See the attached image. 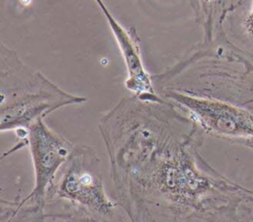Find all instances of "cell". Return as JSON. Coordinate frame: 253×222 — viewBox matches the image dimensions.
Listing matches in <instances>:
<instances>
[{
    "instance_id": "cell-1",
    "label": "cell",
    "mask_w": 253,
    "mask_h": 222,
    "mask_svg": "<svg viewBox=\"0 0 253 222\" xmlns=\"http://www.w3.org/2000/svg\"><path fill=\"white\" fill-rule=\"evenodd\" d=\"M99 129L129 222H253V190L204 159L205 133L173 102L123 98Z\"/></svg>"
},
{
    "instance_id": "cell-2",
    "label": "cell",
    "mask_w": 253,
    "mask_h": 222,
    "mask_svg": "<svg viewBox=\"0 0 253 222\" xmlns=\"http://www.w3.org/2000/svg\"><path fill=\"white\" fill-rule=\"evenodd\" d=\"M0 130L14 131L26 144L28 129L54 111L87 101L70 94L25 63L5 44L0 47Z\"/></svg>"
},
{
    "instance_id": "cell-3",
    "label": "cell",
    "mask_w": 253,
    "mask_h": 222,
    "mask_svg": "<svg viewBox=\"0 0 253 222\" xmlns=\"http://www.w3.org/2000/svg\"><path fill=\"white\" fill-rule=\"evenodd\" d=\"M46 200H55L102 222H129L108 194L100 159L88 145L76 144L48 189Z\"/></svg>"
},
{
    "instance_id": "cell-4",
    "label": "cell",
    "mask_w": 253,
    "mask_h": 222,
    "mask_svg": "<svg viewBox=\"0 0 253 222\" xmlns=\"http://www.w3.org/2000/svg\"><path fill=\"white\" fill-rule=\"evenodd\" d=\"M163 98L181 107L205 134L253 149V111L231 100L195 96L167 90Z\"/></svg>"
},
{
    "instance_id": "cell-5",
    "label": "cell",
    "mask_w": 253,
    "mask_h": 222,
    "mask_svg": "<svg viewBox=\"0 0 253 222\" xmlns=\"http://www.w3.org/2000/svg\"><path fill=\"white\" fill-rule=\"evenodd\" d=\"M34 169V187L23 197L28 203L42 207L48 189L61 167L72 154L76 144L52 130L44 121H36L25 137Z\"/></svg>"
},
{
    "instance_id": "cell-6",
    "label": "cell",
    "mask_w": 253,
    "mask_h": 222,
    "mask_svg": "<svg viewBox=\"0 0 253 222\" xmlns=\"http://www.w3.org/2000/svg\"><path fill=\"white\" fill-rule=\"evenodd\" d=\"M102 14L117 41L126 70L125 81L126 88L132 96L146 101H160L163 97L157 92L152 76L147 72L143 65L139 38L135 29L123 26L106 8L97 0Z\"/></svg>"
},
{
    "instance_id": "cell-7",
    "label": "cell",
    "mask_w": 253,
    "mask_h": 222,
    "mask_svg": "<svg viewBox=\"0 0 253 222\" xmlns=\"http://www.w3.org/2000/svg\"><path fill=\"white\" fill-rule=\"evenodd\" d=\"M0 222H102L55 200H46L42 207L15 197L1 200Z\"/></svg>"
},
{
    "instance_id": "cell-8",
    "label": "cell",
    "mask_w": 253,
    "mask_h": 222,
    "mask_svg": "<svg viewBox=\"0 0 253 222\" xmlns=\"http://www.w3.org/2000/svg\"><path fill=\"white\" fill-rule=\"evenodd\" d=\"M245 26H246V29L249 32V34L251 36H253V6H252V10H251L250 15L246 19Z\"/></svg>"
}]
</instances>
